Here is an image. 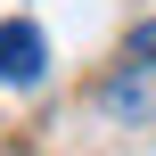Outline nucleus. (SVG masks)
Returning a JSON list of instances; mask_svg holds the SVG:
<instances>
[{
    "label": "nucleus",
    "mask_w": 156,
    "mask_h": 156,
    "mask_svg": "<svg viewBox=\"0 0 156 156\" xmlns=\"http://www.w3.org/2000/svg\"><path fill=\"white\" fill-rule=\"evenodd\" d=\"M99 107L115 115V123H156V66L140 58H123L107 82H99Z\"/></svg>",
    "instance_id": "obj_1"
},
{
    "label": "nucleus",
    "mask_w": 156,
    "mask_h": 156,
    "mask_svg": "<svg viewBox=\"0 0 156 156\" xmlns=\"http://www.w3.org/2000/svg\"><path fill=\"white\" fill-rule=\"evenodd\" d=\"M123 58H140V66H156V16H148V25H132V41H123Z\"/></svg>",
    "instance_id": "obj_3"
},
{
    "label": "nucleus",
    "mask_w": 156,
    "mask_h": 156,
    "mask_svg": "<svg viewBox=\"0 0 156 156\" xmlns=\"http://www.w3.org/2000/svg\"><path fill=\"white\" fill-rule=\"evenodd\" d=\"M41 66H49V41H41V25L8 16V25H0V82H41Z\"/></svg>",
    "instance_id": "obj_2"
}]
</instances>
